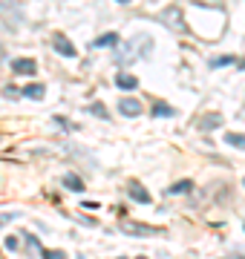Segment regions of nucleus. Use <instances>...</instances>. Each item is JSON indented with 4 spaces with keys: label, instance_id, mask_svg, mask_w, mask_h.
I'll list each match as a JSON object with an SVG mask.
<instances>
[{
    "label": "nucleus",
    "instance_id": "obj_1",
    "mask_svg": "<svg viewBox=\"0 0 245 259\" xmlns=\"http://www.w3.org/2000/svg\"><path fill=\"white\" fill-rule=\"evenodd\" d=\"M118 110H121V115H127V118H139V115H142V104L136 101V98H121V101H118Z\"/></svg>",
    "mask_w": 245,
    "mask_h": 259
},
{
    "label": "nucleus",
    "instance_id": "obj_2",
    "mask_svg": "<svg viewBox=\"0 0 245 259\" xmlns=\"http://www.w3.org/2000/svg\"><path fill=\"white\" fill-rule=\"evenodd\" d=\"M12 69H15L18 75H35L38 64H35L32 58H15V61H12Z\"/></svg>",
    "mask_w": 245,
    "mask_h": 259
},
{
    "label": "nucleus",
    "instance_id": "obj_3",
    "mask_svg": "<svg viewBox=\"0 0 245 259\" xmlns=\"http://www.w3.org/2000/svg\"><path fill=\"white\" fill-rule=\"evenodd\" d=\"M52 40H55V52H58V55H64V58H75V55H78L75 47H72V44H69L64 35H55Z\"/></svg>",
    "mask_w": 245,
    "mask_h": 259
},
{
    "label": "nucleus",
    "instance_id": "obj_4",
    "mask_svg": "<svg viewBox=\"0 0 245 259\" xmlns=\"http://www.w3.org/2000/svg\"><path fill=\"white\" fill-rule=\"evenodd\" d=\"M127 233H133V236H153V233H161L159 228H147V225H130V222H124L121 225Z\"/></svg>",
    "mask_w": 245,
    "mask_h": 259
},
{
    "label": "nucleus",
    "instance_id": "obj_5",
    "mask_svg": "<svg viewBox=\"0 0 245 259\" xmlns=\"http://www.w3.org/2000/svg\"><path fill=\"white\" fill-rule=\"evenodd\" d=\"M133 58H136V40H130V44H127V47H121L118 49V52H115V64H130Z\"/></svg>",
    "mask_w": 245,
    "mask_h": 259
},
{
    "label": "nucleus",
    "instance_id": "obj_6",
    "mask_svg": "<svg viewBox=\"0 0 245 259\" xmlns=\"http://www.w3.org/2000/svg\"><path fill=\"white\" fill-rule=\"evenodd\" d=\"M130 199H136L139 204H150V193H147L139 182H133V185H130Z\"/></svg>",
    "mask_w": 245,
    "mask_h": 259
},
{
    "label": "nucleus",
    "instance_id": "obj_7",
    "mask_svg": "<svg viewBox=\"0 0 245 259\" xmlns=\"http://www.w3.org/2000/svg\"><path fill=\"white\" fill-rule=\"evenodd\" d=\"M222 127V115H217V112H211V115H205V118L199 121V130H205V133H211V130Z\"/></svg>",
    "mask_w": 245,
    "mask_h": 259
},
{
    "label": "nucleus",
    "instance_id": "obj_8",
    "mask_svg": "<svg viewBox=\"0 0 245 259\" xmlns=\"http://www.w3.org/2000/svg\"><path fill=\"white\" fill-rule=\"evenodd\" d=\"M101 47H118V35H115V32H107V35L95 37V40H93V49H101Z\"/></svg>",
    "mask_w": 245,
    "mask_h": 259
},
{
    "label": "nucleus",
    "instance_id": "obj_9",
    "mask_svg": "<svg viewBox=\"0 0 245 259\" xmlns=\"http://www.w3.org/2000/svg\"><path fill=\"white\" fill-rule=\"evenodd\" d=\"M115 87H118V90H136V87H139V81H136V75L121 72V75H115Z\"/></svg>",
    "mask_w": 245,
    "mask_h": 259
},
{
    "label": "nucleus",
    "instance_id": "obj_10",
    "mask_svg": "<svg viewBox=\"0 0 245 259\" xmlns=\"http://www.w3.org/2000/svg\"><path fill=\"white\" fill-rule=\"evenodd\" d=\"M20 95H26V98H35V101H40L44 95H47V90H44V83H29V87H23V93Z\"/></svg>",
    "mask_w": 245,
    "mask_h": 259
},
{
    "label": "nucleus",
    "instance_id": "obj_11",
    "mask_svg": "<svg viewBox=\"0 0 245 259\" xmlns=\"http://www.w3.org/2000/svg\"><path fill=\"white\" fill-rule=\"evenodd\" d=\"M153 115H156V118H173V115H176V110H173L170 104L156 101V107H153Z\"/></svg>",
    "mask_w": 245,
    "mask_h": 259
},
{
    "label": "nucleus",
    "instance_id": "obj_12",
    "mask_svg": "<svg viewBox=\"0 0 245 259\" xmlns=\"http://www.w3.org/2000/svg\"><path fill=\"white\" fill-rule=\"evenodd\" d=\"M64 185L69 187V190H75V193H81V190H84V182H81L75 173H66V176H64Z\"/></svg>",
    "mask_w": 245,
    "mask_h": 259
},
{
    "label": "nucleus",
    "instance_id": "obj_13",
    "mask_svg": "<svg viewBox=\"0 0 245 259\" xmlns=\"http://www.w3.org/2000/svg\"><path fill=\"white\" fill-rule=\"evenodd\" d=\"M190 190H193V182H188V179H185V182H176L168 193L170 196H179V193H190Z\"/></svg>",
    "mask_w": 245,
    "mask_h": 259
},
{
    "label": "nucleus",
    "instance_id": "obj_14",
    "mask_svg": "<svg viewBox=\"0 0 245 259\" xmlns=\"http://www.w3.org/2000/svg\"><path fill=\"white\" fill-rule=\"evenodd\" d=\"M225 141L231 144V147L245 150V136H242V133H228V136H225Z\"/></svg>",
    "mask_w": 245,
    "mask_h": 259
},
{
    "label": "nucleus",
    "instance_id": "obj_15",
    "mask_svg": "<svg viewBox=\"0 0 245 259\" xmlns=\"http://www.w3.org/2000/svg\"><path fill=\"white\" fill-rule=\"evenodd\" d=\"M161 18H165V20H170V23H173V29H182V23L176 20V18H179V9H168L165 15H161Z\"/></svg>",
    "mask_w": 245,
    "mask_h": 259
},
{
    "label": "nucleus",
    "instance_id": "obj_16",
    "mask_svg": "<svg viewBox=\"0 0 245 259\" xmlns=\"http://www.w3.org/2000/svg\"><path fill=\"white\" fill-rule=\"evenodd\" d=\"M231 64H236V58H214V61H211V66H231Z\"/></svg>",
    "mask_w": 245,
    "mask_h": 259
},
{
    "label": "nucleus",
    "instance_id": "obj_17",
    "mask_svg": "<svg viewBox=\"0 0 245 259\" xmlns=\"http://www.w3.org/2000/svg\"><path fill=\"white\" fill-rule=\"evenodd\" d=\"M90 112L98 115V118H107V110H104V104H90Z\"/></svg>",
    "mask_w": 245,
    "mask_h": 259
},
{
    "label": "nucleus",
    "instance_id": "obj_18",
    "mask_svg": "<svg viewBox=\"0 0 245 259\" xmlns=\"http://www.w3.org/2000/svg\"><path fill=\"white\" fill-rule=\"evenodd\" d=\"M40 256H44V259H64L66 253H61V250H47V248H44V250H40Z\"/></svg>",
    "mask_w": 245,
    "mask_h": 259
},
{
    "label": "nucleus",
    "instance_id": "obj_19",
    "mask_svg": "<svg viewBox=\"0 0 245 259\" xmlns=\"http://www.w3.org/2000/svg\"><path fill=\"white\" fill-rule=\"evenodd\" d=\"M20 213H0V228H3V225L6 222H12V219H18Z\"/></svg>",
    "mask_w": 245,
    "mask_h": 259
},
{
    "label": "nucleus",
    "instance_id": "obj_20",
    "mask_svg": "<svg viewBox=\"0 0 245 259\" xmlns=\"http://www.w3.org/2000/svg\"><path fill=\"white\" fill-rule=\"evenodd\" d=\"M6 248L15 250V248H18V239H15V236H9V239H6Z\"/></svg>",
    "mask_w": 245,
    "mask_h": 259
},
{
    "label": "nucleus",
    "instance_id": "obj_21",
    "mask_svg": "<svg viewBox=\"0 0 245 259\" xmlns=\"http://www.w3.org/2000/svg\"><path fill=\"white\" fill-rule=\"evenodd\" d=\"M6 95H9V98H18L20 93H18V90H15V87H6Z\"/></svg>",
    "mask_w": 245,
    "mask_h": 259
},
{
    "label": "nucleus",
    "instance_id": "obj_22",
    "mask_svg": "<svg viewBox=\"0 0 245 259\" xmlns=\"http://www.w3.org/2000/svg\"><path fill=\"white\" fill-rule=\"evenodd\" d=\"M115 3H130V0H115Z\"/></svg>",
    "mask_w": 245,
    "mask_h": 259
},
{
    "label": "nucleus",
    "instance_id": "obj_23",
    "mask_svg": "<svg viewBox=\"0 0 245 259\" xmlns=\"http://www.w3.org/2000/svg\"><path fill=\"white\" fill-rule=\"evenodd\" d=\"M242 185H245V179H242Z\"/></svg>",
    "mask_w": 245,
    "mask_h": 259
}]
</instances>
